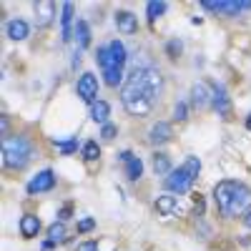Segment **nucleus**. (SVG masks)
<instances>
[{"label": "nucleus", "instance_id": "f257e3e1", "mask_svg": "<svg viewBox=\"0 0 251 251\" xmlns=\"http://www.w3.org/2000/svg\"><path fill=\"white\" fill-rule=\"evenodd\" d=\"M30 156H33V143L25 136H10V138L3 141V163H5V169H13V171L25 169Z\"/></svg>", "mask_w": 251, "mask_h": 251}, {"label": "nucleus", "instance_id": "f03ea898", "mask_svg": "<svg viewBox=\"0 0 251 251\" xmlns=\"http://www.w3.org/2000/svg\"><path fill=\"white\" fill-rule=\"evenodd\" d=\"M199 171H201V161L196 156H188L183 166H178L176 171H171L166 176V188H169L171 194H186L188 188L194 186Z\"/></svg>", "mask_w": 251, "mask_h": 251}, {"label": "nucleus", "instance_id": "7ed1b4c3", "mask_svg": "<svg viewBox=\"0 0 251 251\" xmlns=\"http://www.w3.org/2000/svg\"><path fill=\"white\" fill-rule=\"evenodd\" d=\"M96 60H98V66H100V71H103V80H106V86H111V88L123 86V71L113 66L108 46L96 48Z\"/></svg>", "mask_w": 251, "mask_h": 251}, {"label": "nucleus", "instance_id": "20e7f679", "mask_svg": "<svg viewBox=\"0 0 251 251\" xmlns=\"http://www.w3.org/2000/svg\"><path fill=\"white\" fill-rule=\"evenodd\" d=\"M239 181H219L214 186V199L221 216H231V203H234V194H236Z\"/></svg>", "mask_w": 251, "mask_h": 251}, {"label": "nucleus", "instance_id": "39448f33", "mask_svg": "<svg viewBox=\"0 0 251 251\" xmlns=\"http://www.w3.org/2000/svg\"><path fill=\"white\" fill-rule=\"evenodd\" d=\"M208 13H219V15H226V18H231V15H239L244 10H251V3L246 0V3H234V0H224V3H211V0H203L201 3Z\"/></svg>", "mask_w": 251, "mask_h": 251}, {"label": "nucleus", "instance_id": "423d86ee", "mask_svg": "<svg viewBox=\"0 0 251 251\" xmlns=\"http://www.w3.org/2000/svg\"><path fill=\"white\" fill-rule=\"evenodd\" d=\"M75 91H78V96L86 100V103H93L98 100L96 96H98V78L93 75V73H83L80 78H78V83H75Z\"/></svg>", "mask_w": 251, "mask_h": 251}, {"label": "nucleus", "instance_id": "0eeeda50", "mask_svg": "<svg viewBox=\"0 0 251 251\" xmlns=\"http://www.w3.org/2000/svg\"><path fill=\"white\" fill-rule=\"evenodd\" d=\"M211 98H214V86H211V83L199 80V83H194V86H191V103H194L196 108L208 106Z\"/></svg>", "mask_w": 251, "mask_h": 251}, {"label": "nucleus", "instance_id": "6e6552de", "mask_svg": "<svg viewBox=\"0 0 251 251\" xmlns=\"http://www.w3.org/2000/svg\"><path fill=\"white\" fill-rule=\"evenodd\" d=\"M53 186H55V174L50 169H46L28 183V194H43V191H50Z\"/></svg>", "mask_w": 251, "mask_h": 251}, {"label": "nucleus", "instance_id": "1a4fd4ad", "mask_svg": "<svg viewBox=\"0 0 251 251\" xmlns=\"http://www.w3.org/2000/svg\"><path fill=\"white\" fill-rule=\"evenodd\" d=\"M251 208V188L239 183L236 186V194H234V203H231V216L236 214H246Z\"/></svg>", "mask_w": 251, "mask_h": 251}, {"label": "nucleus", "instance_id": "9d476101", "mask_svg": "<svg viewBox=\"0 0 251 251\" xmlns=\"http://www.w3.org/2000/svg\"><path fill=\"white\" fill-rule=\"evenodd\" d=\"M55 20V5L48 3V0H40L35 3V25L38 28H48Z\"/></svg>", "mask_w": 251, "mask_h": 251}, {"label": "nucleus", "instance_id": "9b49d317", "mask_svg": "<svg viewBox=\"0 0 251 251\" xmlns=\"http://www.w3.org/2000/svg\"><path fill=\"white\" fill-rule=\"evenodd\" d=\"M171 136H174L171 123H166V121L153 123V126H151V131H149V141H151L153 146H163V143H169V141H171Z\"/></svg>", "mask_w": 251, "mask_h": 251}, {"label": "nucleus", "instance_id": "f8f14e48", "mask_svg": "<svg viewBox=\"0 0 251 251\" xmlns=\"http://www.w3.org/2000/svg\"><path fill=\"white\" fill-rule=\"evenodd\" d=\"M116 28H118L123 35H133V33L138 30V20H136V15L128 13V10H118V13H116Z\"/></svg>", "mask_w": 251, "mask_h": 251}, {"label": "nucleus", "instance_id": "ddd939ff", "mask_svg": "<svg viewBox=\"0 0 251 251\" xmlns=\"http://www.w3.org/2000/svg\"><path fill=\"white\" fill-rule=\"evenodd\" d=\"M211 106L216 108V113H221L224 118L231 113V98H228L224 86H214V98H211Z\"/></svg>", "mask_w": 251, "mask_h": 251}, {"label": "nucleus", "instance_id": "4468645a", "mask_svg": "<svg viewBox=\"0 0 251 251\" xmlns=\"http://www.w3.org/2000/svg\"><path fill=\"white\" fill-rule=\"evenodd\" d=\"M123 108L128 111L131 116H138V118H143V116H149L151 113V108H153V103L149 100V98H133V100H128V103H123Z\"/></svg>", "mask_w": 251, "mask_h": 251}, {"label": "nucleus", "instance_id": "2eb2a0df", "mask_svg": "<svg viewBox=\"0 0 251 251\" xmlns=\"http://www.w3.org/2000/svg\"><path fill=\"white\" fill-rule=\"evenodd\" d=\"M153 208H156L158 216H171L176 208H178V201H176V196H171V194H163V196L156 199Z\"/></svg>", "mask_w": 251, "mask_h": 251}, {"label": "nucleus", "instance_id": "dca6fc26", "mask_svg": "<svg viewBox=\"0 0 251 251\" xmlns=\"http://www.w3.org/2000/svg\"><path fill=\"white\" fill-rule=\"evenodd\" d=\"M5 30H8V38H10V40H25V38L30 35V25L25 23V20H20V18L10 20Z\"/></svg>", "mask_w": 251, "mask_h": 251}, {"label": "nucleus", "instance_id": "f3484780", "mask_svg": "<svg viewBox=\"0 0 251 251\" xmlns=\"http://www.w3.org/2000/svg\"><path fill=\"white\" fill-rule=\"evenodd\" d=\"M38 231H40V221H38V216H33V214H25L23 219H20V234H23L25 239H33V236H38Z\"/></svg>", "mask_w": 251, "mask_h": 251}, {"label": "nucleus", "instance_id": "a211bd4d", "mask_svg": "<svg viewBox=\"0 0 251 251\" xmlns=\"http://www.w3.org/2000/svg\"><path fill=\"white\" fill-rule=\"evenodd\" d=\"M108 116H111V106L106 100H96L93 106H91V118L100 126H106L108 123Z\"/></svg>", "mask_w": 251, "mask_h": 251}, {"label": "nucleus", "instance_id": "6ab92c4d", "mask_svg": "<svg viewBox=\"0 0 251 251\" xmlns=\"http://www.w3.org/2000/svg\"><path fill=\"white\" fill-rule=\"evenodd\" d=\"M71 23H73V5H60V25H63V40H71Z\"/></svg>", "mask_w": 251, "mask_h": 251}, {"label": "nucleus", "instance_id": "aec40b11", "mask_svg": "<svg viewBox=\"0 0 251 251\" xmlns=\"http://www.w3.org/2000/svg\"><path fill=\"white\" fill-rule=\"evenodd\" d=\"M108 50H111V60H113V66L123 71V66H126V58H128V55H126L123 43H121V40H111V43H108Z\"/></svg>", "mask_w": 251, "mask_h": 251}, {"label": "nucleus", "instance_id": "412c9836", "mask_svg": "<svg viewBox=\"0 0 251 251\" xmlns=\"http://www.w3.org/2000/svg\"><path fill=\"white\" fill-rule=\"evenodd\" d=\"M153 171H156V176H169L174 169H171V158H169V153H153Z\"/></svg>", "mask_w": 251, "mask_h": 251}, {"label": "nucleus", "instance_id": "4be33fe9", "mask_svg": "<svg viewBox=\"0 0 251 251\" xmlns=\"http://www.w3.org/2000/svg\"><path fill=\"white\" fill-rule=\"evenodd\" d=\"M126 176H128V181H138L143 176V161L138 156H131L126 161Z\"/></svg>", "mask_w": 251, "mask_h": 251}, {"label": "nucleus", "instance_id": "5701e85b", "mask_svg": "<svg viewBox=\"0 0 251 251\" xmlns=\"http://www.w3.org/2000/svg\"><path fill=\"white\" fill-rule=\"evenodd\" d=\"M75 35H78V46L80 48L91 46V25L86 23V20H78V23H75Z\"/></svg>", "mask_w": 251, "mask_h": 251}, {"label": "nucleus", "instance_id": "b1692460", "mask_svg": "<svg viewBox=\"0 0 251 251\" xmlns=\"http://www.w3.org/2000/svg\"><path fill=\"white\" fill-rule=\"evenodd\" d=\"M66 236H68V228H66V224H63V221H58V224H53V226L48 228V241H50V244L66 241Z\"/></svg>", "mask_w": 251, "mask_h": 251}, {"label": "nucleus", "instance_id": "393cba45", "mask_svg": "<svg viewBox=\"0 0 251 251\" xmlns=\"http://www.w3.org/2000/svg\"><path fill=\"white\" fill-rule=\"evenodd\" d=\"M166 10H169V5H166L163 0H156V3H149V5H146V13H149V20H151V23H153L156 18H161Z\"/></svg>", "mask_w": 251, "mask_h": 251}, {"label": "nucleus", "instance_id": "a878e982", "mask_svg": "<svg viewBox=\"0 0 251 251\" xmlns=\"http://www.w3.org/2000/svg\"><path fill=\"white\" fill-rule=\"evenodd\" d=\"M83 158L86 161H98L100 158V146L96 141H86L83 143Z\"/></svg>", "mask_w": 251, "mask_h": 251}, {"label": "nucleus", "instance_id": "bb28decb", "mask_svg": "<svg viewBox=\"0 0 251 251\" xmlns=\"http://www.w3.org/2000/svg\"><path fill=\"white\" fill-rule=\"evenodd\" d=\"M55 149H58L60 153H73V151L78 149V141H75V138H71V141H55Z\"/></svg>", "mask_w": 251, "mask_h": 251}, {"label": "nucleus", "instance_id": "cd10ccee", "mask_svg": "<svg viewBox=\"0 0 251 251\" xmlns=\"http://www.w3.org/2000/svg\"><path fill=\"white\" fill-rule=\"evenodd\" d=\"M116 133H118V128H116L113 123H106V126L100 128V138H103V141H113Z\"/></svg>", "mask_w": 251, "mask_h": 251}, {"label": "nucleus", "instance_id": "c85d7f7f", "mask_svg": "<svg viewBox=\"0 0 251 251\" xmlns=\"http://www.w3.org/2000/svg\"><path fill=\"white\" fill-rule=\"evenodd\" d=\"M174 116H176V121H186L188 118V106L183 100H178L176 106H174Z\"/></svg>", "mask_w": 251, "mask_h": 251}, {"label": "nucleus", "instance_id": "c756f323", "mask_svg": "<svg viewBox=\"0 0 251 251\" xmlns=\"http://www.w3.org/2000/svg\"><path fill=\"white\" fill-rule=\"evenodd\" d=\"M181 48H183V43H181V40H171V43L166 46V50H169V55H171V58H178Z\"/></svg>", "mask_w": 251, "mask_h": 251}, {"label": "nucleus", "instance_id": "7c9ffc66", "mask_svg": "<svg viewBox=\"0 0 251 251\" xmlns=\"http://www.w3.org/2000/svg\"><path fill=\"white\" fill-rule=\"evenodd\" d=\"M93 226H96V221H93V219H83V221L78 224V231H80V234H86V231H91Z\"/></svg>", "mask_w": 251, "mask_h": 251}, {"label": "nucleus", "instance_id": "2f4dec72", "mask_svg": "<svg viewBox=\"0 0 251 251\" xmlns=\"http://www.w3.org/2000/svg\"><path fill=\"white\" fill-rule=\"evenodd\" d=\"M75 251H98V244L96 241H83Z\"/></svg>", "mask_w": 251, "mask_h": 251}, {"label": "nucleus", "instance_id": "473e14b6", "mask_svg": "<svg viewBox=\"0 0 251 251\" xmlns=\"http://www.w3.org/2000/svg\"><path fill=\"white\" fill-rule=\"evenodd\" d=\"M71 211H73L71 206H63V208H60V221H66V219H71Z\"/></svg>", "mask_w": 251, "mask_h": 251}, {"label": "nucleus", "instance_id": "72a5a7b5", "mask_svg": "<svg viewBox=\"0 0 251 251\" xmlns=\"http://www.w3.org/2000/svg\"><path fill=\"white\" fill-rule=\"evenodd\" d=\"M0 126H3V136H5V138H10V133H8V118H5V116L0 118Z\"/></svg>", "mask_w": 251, "mask_h": 251}, {"label": "nucleus", "instance_id": "f704fd0d", "mask_svg": "<svg viewBox=\"0 0 251 251\" xmlns=\"http://www.w3.org/2000/svg\"><path fill=\"white\" fill-rule=\"evenodd\" d=\"M244 226H246V228H251V208L244 214Z\"/></svg>", "mask_w": 251, "mask_h": 251}, {"label": "nucleus", "instance_id": "c9c22d12", "mask_svg": "<svg viewBox=\"0 0 251 251\" xmlns=\"http://www.w3.org/2000/svg\"><path fill=\"white\" fill-rule=\"evenodd\" d=\"M246 128L251 131V113H249V118H246Z\"/></svg>", "mask_w": 251, "mask_h": 251}]
</instances>
